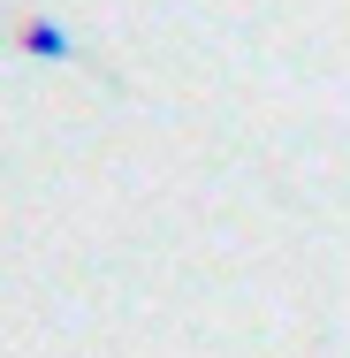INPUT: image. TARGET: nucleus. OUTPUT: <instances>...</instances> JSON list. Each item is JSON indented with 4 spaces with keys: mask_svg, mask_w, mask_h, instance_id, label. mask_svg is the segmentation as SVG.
<instances>
[{
    "mask_svg": "<svg viewBox=\"0 0 350 358\" xmlns=\"http://www.w3.org/2000/svg\"><path fill=\"white\" fill-rule=\"evenodd\" d=\"M23 54H31V62H69V54H76V38L54 23V15H38V23L23 31Z\"/></svg>",
    "mask_w": 350,
    "mask_h": 358,
    "instance_id": "f257e3e1",
    "label": "nucleus"
}]
</instances>
